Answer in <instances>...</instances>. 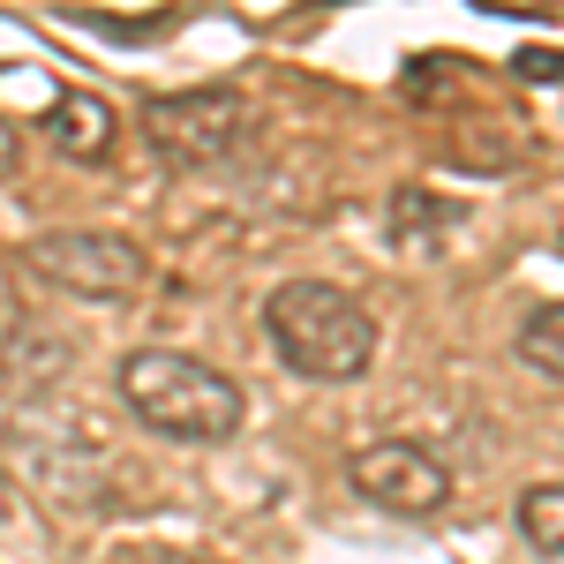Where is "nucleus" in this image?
Wrapping results in <instances>:
<instances>
[{
    "mask_svg": "<svg viewBox=\"0 0 564 564\" xmlns=\"http://www.w3.org/2000/svg\"><path fill=\"white\" fill-rule=\"evenodd\" d=\"M121 406H129L143 430L174 436V444H226L241 430L249 399L234 377H218L212 361L181 347H135L121 354Z\"/></svg>",
    "mask_w": 564,
    "mask_h": 564,
    "instance_id": "f257e3e1",
    "label": "nucleus"
},
{
    "mask_svg": "<svg viewBox=\"0 0 564 564\" xmlns=\"http://www.w3.org/2000/svg\"><path fill=\"white\" fill-rule=\"evenodd\" d=\"M0 174H15V129L0 121Z\"/></svg>",
    "mask_w": 564,
    "mask_h": 564,
    "instance_id": "9b49d317",
    "label": "nucleus"
},
{
    "mask_svg": "<svg viewBox=\"0 0 564 564\" xmlns=\"http://www.w3.org/2000/svg\"><path fill=\"white\" fill-rule=\"evenodd\" d=\"M263 332L286 354V369L316 377V384H354L377 361V316L332 279H286L263 302Z\"/></svg>",
    "mask_w": 564,
    "mask_h": 564,
    "instance_id": "f03ea898",
    "label": "nucleus"
},
{
    "mask_svg": "<svg viewBox=\"0 0 564 564\" xmlns=\"http://www.w3.org/2000/svg\"><path fill=\"white\" fill-rule=\"evenodd\" d=\"M452 218L459 212H452L444 196H430V188H391V241H399L406 257H436Z\"/></svg>",
    "mask_w": 564,
    "mask_h": 564,
    "instance_id": "0eeeda50",
    "label": "nucleus"
},
{
    "mask_svg": "<svg viewBox=\"0 0 564 564\" xmlns=\"http://www.w3.org/2000/svg\"><path fill=\"white\" fill-rule=\"evenodd\" d=\"M106 564H212V557H196V550H174V542H121Z\"/></svg>",
    "mask_w": 564,
    "mask_h": 564,
    "instance_id": "9d476101",
    "label": "nucleus"
},
{
    "mask_svg": "<svg viewBox=\"0 0 564 564\" xmlns=\"http://www.w3.org/2000/svg\"><path fill=\"white\" fill-rule=\"evenodd\" d=\"M143 135L166 166H218L241 151L249 135V98L226 84H204V90H159L143 106Z\"/></svg>",
    "mask_w": 564,
    "mask_h": 564,
    "instance_id": "7ed1b4c3",
    "label": "nucleus"
},
{
    "mask_svg": "<svg viewBox=\"0 0 564 564\" xmlns=\"http://www.w3.org/2000/svg\"><path fill=\"white\" fill-rule=\"evenodd\" d=\"M512 347H520L527 369H542V377H557V384H564V302H542V308H534V316L520 324V339H512Z\"/></svg>",
    "mask_w": 564,
    "mask_h": 564,
    "instance_id": "1a4fd4ad",
    "label": "nucleus"
},
{
    "mask_svg": "<svg viewBox=\"0 0 564 564\" xmlns=\"http://www.w3.org/2000/svg\"><path fill=\"white\" fill-rule=\"evenodd\" d=\"M347 481L369 505L399 512V520H436V512L452 505V467H444L436 452H422V444H406V436L361 444L347 459Z\"/></svg>",
    "mask_w": 564,
    "mask_h": 564,
    "instance_id": "39448f33",
    "label": "nucleus"
},
{
    "mask_svg": "<svg viewBox=\"0 0 564 564\" xmlns=\"http://www.w3.org/2000/svg\"><path fill=\"white\" fill-rule=\"evenodd\" d=\"M45 135H53V151L61 159H76V166H98V159H113V106L98 98V90H61L53 106H45Z\"/></svg>",
    "mask_w": 564,
    "mask_h": 564,
    "instance_id": "423d86ee",
    "label": "nucleus"
},
{
    "mask_svg": "<svg viewBox=\"0 0 564 564\" xmlns=\"http://www.w3.org/2000/svg\"><path fill=\"white\" fill-rule=\"evenodd\" d=\"M0 505H8V481H0Z\"/></svg>",
    "mask_w": 564,
    "mask_h": 564,
    "instance_id": "f8f14e48",
    "label": "nucleus"
},
{
    "mask_svg": "<svg viewBox=\"0 0 564 564\" xmlns=\"http://www.w3.org/2000/svg\"><path fill=\"white\" fill-rule=\"evenodd\" d=\"M31 271L53 279L61 294H84V302H129L143 286V249L106 226H61V234L31 241Z\"/></svg>",
    "mask_w": 564,
    "mask_h": 564,
    "instance_id": "20e7f679",
    "label": "nucleus"
},
{
    "mask_svg": "<svg viewBox=\"0 0 564 564\" xmlns=\"http://www.w3.org/2000/svg\"><path fill=\"white\" fill-rule=\"evenodd\" d=\"M520 534L542 550V557L564 564V481H534V489H520Z\"/></svg>",
    "mask_w": 564,
    "mask_h": 564,
    "instance_id": "6e6552de",
    "label": "nucleus"
}]
</instances>
